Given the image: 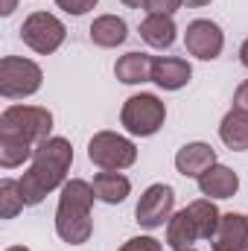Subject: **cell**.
I'll use <instances>...</instances> for the list:
<instances>
[{"instance_id": "obj_25", "label": "cell", "mask_w": 248, "mask_h": 251, "mask_svg": "<svg viewBox=\"0 0 248 251\" xmlns=\"http://www.w3.org/2000/svg\"><path fill=\"white\" fill-rule=\"evenodd\" d=\"M56 3H59V9L70 12V15H85L88 9L97 6V0H56Z\"/></svg>"}, {"instance_id": "obj_3", "label": "cell", "mask_w": 248, "mask_h": 251, "mask_svg": "<svg viewBox=\"0 0 248 251\" xmlns=\"http://www.w3.org/2000/svg\"><path fill=\"white\" fill-rule=\"evenodd\" d=\"M53 128V114L38 105H12L0 114V131L26 143H44Z\"/></svg>"}, {"instance_id": "obj_15", "label": "cell", "mask_w": 248, "mask_h": 251, "mask_svg": "<svg viewBox=\"0 0 248 251\" xmlns=\"http://www.w3.org/2000/svg\"><path fill=\"white\" fill-rule=\"evenodd\" d=\"M219 137L228 149L234 152H246L248 149V111H240V108H231L225 114V120L219 126Z\"/></svg>"}, {"instance_id": "obj_10", "label": "cell", "mask_w": 248, "mask_h": 251, "mask_svg": "<svg viewBox=\"0 0 248 251\" xmlns=\"http://www.w3.org/2000/svg\"><path fill=\"white\" fill-rule=\"evenodd\" d=\"M213 164H216V152L207 143H187L175 155V167L187 178H201Z\"/></svg>"}, {"instance_id": "obj_8", "label": "cell", "mask_w": 248, "mask_h": 251, "mask_svg": "<svg viewBox=\"0 0 248 251\" xmlns=\"http://www.w3.org/2000/svg\"><path fill=\"white\" fill-rule=\"evenodd\" d=\"M173 204H175V190L170 184H152L140 196L137 201V222L140 228H161L170 216H173Z\"/></svg>"}, {"instance_id": "obj_26", "label": "cell", "mask_w": 248, "mask_h": 251, "mask_svg": "<svg viewBox=\"0 0 248 251\" xmlns=\"http://www.w3.org/2000/svg\"><path fill=\"white\" fill-rule=\"evenodd\" d=\"M234 108L248 111V82H243V85L237 88V94H234Z\"/></svg>"}, {"instance_id": "obj_7", "label": "cell", "mask_w": 248, "mask_h": 251, "mask_svg": "<svg viewBox=\"0 0 248 251\" xmlns=\"http://www.w3.org/2000/svg\"><path fill=\"white\" fill-rule=\"evenodd\" d=\"M21 38L26 47H32L35 53H56L64 41V24L56 15H47V12H35L24 21L21 26Z\"/></svg>"}, {"instance_id": "obj_5", "label": "cell", "mask_w": 248, "mask_h": 251, "mask_svg": "<svg viewBox=\"0 0 248 251\" xmlns=\"http://www.w3.org/2000/svg\"><path fill=\"white\" fill-rule=\"evenodd\" d=\"M41 67L29 59H15L6 56L0 59V94L6 100H18V97H29L41 88Z\"/></svg>"}, {"instance_id": "obj_18", "label": "cell", "mask_w": 248, "mask_h": 251, "mask_svg": "<svg viewBox=\"0 0 248 251\" xmlns=\"http://www.w3.org/2000/svg\"><path fill=\"white\" fill-rule=\"evenodd\" d=\"M117 79L125 85H140V82H149L152 79V59L146 53H125L123 59L114 67Z\"/></svg>"}, {"instance_id": "obj_24", "label": "cell", "mask_w": 248, "mask_h": 251, "mask_svg": "<svg viewBox=\"0 0 248 251\" xmlns=\"http://www.w3.org/2000/svg\"><path fill=\"white\" fill-rule=\"evenodd\" d=\"M120 251H161V243L152 240V237H134V240H128Z\"/></svg>"}, {"instance_id": "obj_2", "label": "cell", "mask_w": 248, "mask_h": 251, "mask_svg": "<svg viewBox=\"0 0 248 251\" xmlns=\"http://www.w3.org/2000/svg\"><path fill=\"white\" fill-rule=\"evenodd\" d=\"M94 187L88 181H67L62 187L59 210H56V231L64 243L82 246L91 237V204H94Z\"/></svg>"}, {"instance_id": "obj_4", "label": "cell", "mask_w": 248, "mask_h": 251, "mask_svg": "<svg viewBox=\"0 0 248 251\" xmlns=\"http://www.w3.org/2000/svg\"><path fill=\"white\" fill-rule=\"evenodd\" d=\"M88 158H91L99 170L117 173V170H125V167L134 164L137 149H134V143H131L128 137H120V134H114V131H99V134H94L91 143H88Z\"/></svg>"}, {"instance_id": "obj_30", "label": "cell", "mask_w": 248, "mask_h": 251, "mask_svg": "<svg viewBox=\"0 0 248 251\" xmlns=\"http://www.w3.org/2000/svg\"><path fill=\"white\" fill-rule=\"evenodd\" d=\"M125 6H131V9H137V6H140V3H146V0H123Z\"/></svg>"}, {"instance_id": "obj_9", "label": "cell", "mask_w": 248, "mask_h": 251, "mask_svg": "<svg viewBox=\"0 0 248 251\" xmlns=\"http://www.w3.org/2000/svg\"><path fill=\"white\" fill-rule=\"evenodd\" d=\"M184 44L190 56L210 62V59H216L222 53L225 38H222V29L213 21H193L184 32Z\"/></svg>"}, {"instance_id": "obj_27", "label": "cell", "mask_w": 248, "mask_h": 251, "mask_svg": "<svg viewBox=\"0 0 248 251\" xmlns=\"http://www.w3.org/2000/svg\"><path fill=\"white\" fill-rule=\"evenodd\" d=\"M15 6H18V0H3L0 12H3V15H12V12H15Z\"/></svg>"}, {"instance_id": "obj_11", "label": "cell", "mask_w": 248, "mask_h": 251, "mask_svg": "<svg viewBox=\"0 0 248 251\" xmlns=\"http://www.w3.org/2000/svg\"><path fill=\"white\" fill-rule=\"evenodd\" d=\"M213 249L248 251V216H243V213H225L222 222H219V231L213 237Z\"/></svg>"}, {"instance_id": "obj_13", "label": "cell", "mask_w": 248, "mask_h": 251, "mask_svg": "<svg viewBox=\"0 0 248 251\" xmlns=\"http://www.w3.org/2000/svg\"><path fill=\"white\" fill-rule=\"evenodd\" d=\"M198 190L210 199H231L237 190H240V178L234 170L222 167V164H213L201 178H198Z\"/></svg>"}, {"instance_id": "obj_19", "label": "cell", "mask_w": 248, "mask_h": 251, "mask_svg": "<svg viewBox=\"0 0 248 251\" xmlns=\"http://www.w3.org/2000/svg\"><path fill=\"white\" fill-rule=\"evenodd\" d=\"M94 193H97V199H102L105 204H120L125 196H128V178L120 176V173H99V176H94Z\"/></svg>"}, {"instance_id": "obj_17", "label": "cell", "mask_w": 248, "mask_h": 251, "mask_svg": "<svg viewBox=\"0 0 248 251\" xmlns=\"http://www.w3.org/2000/svg\"><path fill=\"white\" fill-rule=\"evenodd\" d=\"M91 41L97 47H117L125 41V21L117 15H102L91 24Z\"/></svg>"}, {"instance_id": "obj_33", "label": "cell", "mask_w": 248, "mask_h": 251, "mask_svg": "<svg viewBox=\"0 0 248 251\" xmlns=\"http://www.w3.org/2000/svg\"><path fill=\"white\" fill-rule=\"evenodd\" d=\"M187 251H193V249H187Z\"/></svg>"}, {"instance_id": "obj_6", "label": "cell", "mask_w": 248, "mask_h": 251, "mask_svg": "<svg viewBox=\"0 0 248 251\" xmlns=\"http://www.w3.org/2000/svg\"><path fill=\"white\" fill-rule=\"evenodd\" d=\"M164 117H167V108H164V102L155 94L128 97L123 105V126L131 134H140V137L155 134L164 126Z\"/></svg>"}, {"instance_id": "obj_23", "label": "cell", "mask_w": 248, "mask_h": 251, "mask_svg": "<svg viewBox=\"0 0 248 251\" xmlns=\"http://www.w3.org/2000/svg\"><path fill=\"white\" fill-rule=\"evenodd\" d=\"M143 6H146L149 15H173L181 6V0H146Z\"/></svg>"}, {"instance_id": "obj_32", "label": "cell", "mask_w": 248, "mask_h": 251, "mask_svg": "<svg viewBox=\"0 0 248 251\" xmlns=\"http://www.w3.org/2000/svg\"><path fill=\"white\" fill-rule=\"evenodd\" d=\"M213 251H225V249H213Z\"/></svg>"}, {"instance_id": "obj_21", "label": "cell", "mask_w": 248, "mask_h": 251, "mask_svg": "<svg viewBox=\"0 0 248 251\" xmlns=\"http://www.w3.org/2000/svg\"><path fill=\"white\" fill-rule=\"evenodd\" d=\"M32 152H35L32 143L21 140V137H15V134H3V131H0V164H3L6 170L24 164Z\"/></svg>"}, {"instance_id": "obj_31", "label": "cell", "mask_w": 248, "mask_h": 251, "mask_svg": "<svg viewBox=\"0 0 248 251\" xmlns=\"http://www.w3.org/2000/svg\"><path fill=\"white\" fill-rule=\"evenodd\" d=\"M6 251H29V249H24V246H15V249H6Z\"/></svg>"}, {"instance_id": "obj_29", "label": "cell", "mask_w": 248, "mask_h": 251, "mask_svg": "<svg viewBox=\"0 0 248 251\" xmlns=\"http://www.w3.org/2000/svg\"><path fill=\"white\" fill-rule=\"evenodd\" d=\"M187 6H207V3H210V0H184Z\"/></svg>"}, {"instance_id": "obj_12", "label": "cell", "mask_w": 248, "mask_h": 251, "mask_svg": "<svg viewBox=\"0 0 248 251\" xmlns=\"http://www.w3.org/2000/svg\"><path fill=\"white\" fill-rule=\"evenodd\" d=\"M193 76V67L184 59H173V56H161L152 59V82H158L164 91H178L184 88Z\"/></svg>"}, {"instance_id": "obj_16", "label": "cell", "mask_w": 248, "mask_h": 251, "mask_svg": "<svg viewBox=\"0 0 248 251\" xmlns=\"http://www.w3.org/2000/svg\"><path fill=\"white\" fill-rule=\"evenodd\" d=\"M140 38L149 44V47H170L175 41V24H173V15H149L143 24H140Z\"/></svg>"}, {"instance_id": "obj_28", "label": "cell", "mask_w": 248, "mask_h": 251, "mask_svg": "<svg viewBox=\"0 0 248 251\" xmlns=\"http://www.w3.org/2000/svg\"><path fill=\"white\" fill-rule=\"evenodd\" d=\"M240 59H243V64L248 67V38H246V44L240 47Z\"/></svg>"}, {"instance_id": "obj_22", "label": "cell", "mask_w": 248, "mask_h": 251, "mask_svg": "<svg viewBox=\"0 0 248 251\" xmlns=\"http://www.w3.org/2000/svg\"><path fill=\"white\" fill-rule=\"evenodd\" d=\"M24 196H21V184L18 181H12V178H6V181H0V216L3 219H12V216H18L21 210H24Z\"/></svg>"}, {"instance_id": "obj_1", "label": "cell", "mask_w": 248, "mask_h": 251, "mask_svg": "<svg viewBox=\"0 0 248 251\" xmlns=\"http://www.w3.org/2000/svg\"><path fill=\"white\" fill-rule=\"evenodd\" d=\"M70 161H73V149H70V143L64 137H47L44 143H38L35 152H32V167L18 181L24 201L38 204L50 190L64 184Z\"/></svg>"}, {"instance_id": "obj_14", "label": "cell", "mask_w": 248, "mask_h": 251, "mask_svg": "<svg viewBox=\"0 0 248 251\" xmlns=\"http://www.w3.org/2000/svg\"><path fill=\"white\" fill-rule=\"evenodd\" d=\"M198 237H201V234H198V225H196L190 207L178 210L175 216H170V228H167V243H170V249L187 251Z\"/></svg>"}, {"instance_id": "obj_20", "label": "cell", "mask_w": 248, "mask_h": 251, "mask_svg": "<svg viewBox=\"0 0 248 251\" xmlns=\"http://www.w3.org/2000/svg\"><path fill=\"white\" fill-rule=\"evenodd\" d=\"M190 213H193V219H196V225H198L201 240H210V243H213V237H216V231H219V222H222V213L216 210V204H213L210 199H198V201L190 204Z\"/></svg>"}]
</instances>
